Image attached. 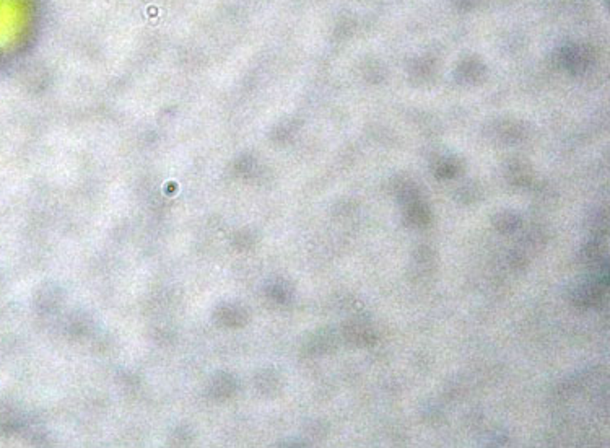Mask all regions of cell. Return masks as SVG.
Returning <instances> with one entry per match:
<instances>
[{
	"instance_id": "obj_1",
	"label": "cell",
	"mask_w": 610,
	"mask_h": 448,
	"mask_svg": "<svg viewBox=\"0 0 610 448\" xmlns=\"http://www.w3.org/2000/svg\"><path fill=\"white\" fill-rule=\"evenodd\" d=\"M604 287L606 285L599 280L586 282V284L580 285L578 289L573 292V302L578 307H583V308L596 307L602 300Z\"/></svg>"
},
{
	"instance_id": "obj_2",
	"label": "cell",
	"mask_w": 610,
	"mask_h": 448,
	"mask_svg": "<svg viewBox=\"0 0 610 448\" xmlns=\"http://www.w3.org/2000/svg\"><path fill=\"white\" fill-rule=\"evenodd\" d=\"M345 337H347V341L350 342V344L358 346V347L371 346L376 341V334H375L373 328H371L370 324L362 323V322H353L350 324H347Z\"/></svg>"
},
{
	"instance_id": "obj_3",
	"label": "cell",
	"mask_w": 610,
	"mask_h": 448,
	"mask_svg": "<svg viewBox=\"0 0 610 448\" xmlns=\"http://www.w3.org/2000/svg\"><path fill=\"white\" fill-rule=\"evenodd\" d=\"M404 220H406L409 226L421 229V226H426L431 222V210L425 204L415 201L412 204H407L406 209H404Z\"/></svg>"
},
{
	"instance_id": "obj_4",
	"label": "cell",
	"mask_w": 610,
	"mask_h": 448,
	"mask_svg": "<svg viewBox=\"0 0 610 448\" xmlns=\"http://www.w3.org/2000/svg\"><path fill=\"white\" fill-rule=\"evenodd\" d=\"M493 226L501 234H514L521 226V217L513 210H501L493 217Z\"/></svg>"
},
{
	"instance_id": "obj_5",
	"label": "cell",
	"mask_w": 610,
	"mask_h": 448,
	"mask_svg": "<svg viewBox=\"0 0 610 448\" xmlns=\"http://www.w3.org/2000/svg\"><path fill=\"white\" fill-rule=\"evenodd\" d=\"M581 256H583L584 263H597L599 259H601V243L599 241H589L587 245H584L583 251H581Z\"/></svg>"
}]
</instances>
